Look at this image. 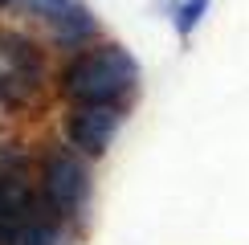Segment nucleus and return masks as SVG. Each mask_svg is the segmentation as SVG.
<instances>
[{
	"mask_svg": "<svg viewBox=\"0 0 249 245\" xmlns=\"http://www.w3.org/2000/svg\"><path fill=\"white\" fill-rule=\"evenodd\" d=\"M45 33H49V45L53 49H61V53H78V49L94 45V41L102 37V20L94 17V8H90L86 0H74L61 17H53L45 25Z\"/></svg>",
	"mask_w": 249,
	"mask_h": 245,
	"instance_id": "obj_6",
	"label": "nucleus"
},
{
	"mask_svg": "<svg viewBox=\"0 0 249 245\" xmlns=\"http://www.w3.org/2000/svg\"><path fill=\"white\" fill-rule=\"evenodd\" d=\"M139 61L127 45L110 37H98L94 45L66 53L57 70V94L66 102H102V106H131L139 94Z\"/></svg>",
	"mask_w": 249,
	"mask_h": 245,
	"instance_id": "obj_1",
	"label": "nucleus"
},
{
	"mask_svg": "<svg viewBox=\"0 0 249 245\" xmlns=\"http://www.w3.org/2000/svg\"><path fill=\"white\" fill-rule=\"evenodd\" d=\"M49 82V49L25 29H0V110H33Z\"/></svg>",
	"mask_w": 249,
	"mask_h": 245,
	"instance_id": "obj_3",
	"label": "nucleus"
},
{
	"mask_svg": "<svg viewBox=\"0 0 249 245\" xmlns=\"http://www.w3.org/2000/svg\"><path fill=\"white\" fill-rule=\"evenodd\" d=\"M209 4H213V0H172L168 13H172V29H176V37L188 41L196 29H200V20H204V13H209Z\"/></svg>",
	"mask_w": 249,
	"mask_h": 245,
	"instance_id": "obj_8",
	"label": "nucleus"
},
{
	"mask_svg": "<svg viewBox=\"0 0 249 245\" xmlns=\"http://www.w3.org/2000/svg\"><path fill=\"white\" fill-rule=\"evenodd\" d=\"M123 122H127V106L70 102L66 119H61V131H66V143H70V147H78L86 159H102L110 147H115Z\"/></svg>",
	"mask_w": 249,
	"mask_h": 245,
	"instance_id": "obj_5",
	"label": "nucleus"
},
{
	"mask_svg": "<svg viewBox=\"0 0 249 245\" xmlns=\"http://www.w3.org/2000/svg\"><path fill=\"white\" fill-rule=\"evenodd\" d=\"M37 192L53 217L82 229L94 200V168L70 143H45L37 151Z\"/></svg>",
	"mask_w": 249,
	"mask_h": 245,
	"instance_id": "obj_2",
	"label": "nucleus"
},
{
	"mask_svg": "<svg viewBox=\"0 0 249 245\" xmlns=\"http://www.w3.org/2000/svg\"><path fill=\"white\" fill-rule=\"evenodd\" d=\"M78 237H82L78 225L61 221V217H53V212L45 209V212H37V217L20 229V237L13 245H78Z\"/></svg>",
	"mask_w": 249,
	"mask_h": 245,
	"instance_id": "obj_7",
	"label": "nucleus"
},
{
	"mask_svg": "<svg viewBox=\"0 0 249 245\" xmlns=\"http://www.w3.org/2000/svg\"><path fill=\"white\" fill-rule=\"evenodd\" d=\"M37 212H45L37 192V156L20 139H0V245H13Z\"/></svg>",
	"mask_w": 249,
	"mask_h": 245,
	"instance_id": "obj_4",
	"label": "nucleus"
},
{
	"mask_svg": "<svg viewBox=\"0 0 249 245\" xmlns=\"http://www.w3.org/2000/svg\"><path fill=\"white\" fill-rule=\"evenodd\" d=\"M70 4H74V0H13V8H17V13H29V17H37L41 25H49L53 17H61Z\"/></svg>",
	"mask_w": 249,
	"mask_h": 245,
	"instance_id": "obj_9",
	"label": "nucleus"
}]
</instances>
